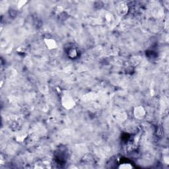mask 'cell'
I'll return each mask as SVG.
<instances>
[{
	"instance_id": "obj_4",
	"label": "cell",
	"mask_w": 169,
	"mask_h": 169,
	"mask_svg": "<svg viewBox=\"0 0 169 169\" xmlns=\"http://www.w3.org/2000/svg\"><path fill=\"white\" fill-rule=\"evenodd\" d=\"M77 50L76 48L73 46H71L68 48L67 50V54L68 56V57H70V58H75L77 56Z\"/></svg>"
},
{
	"instance_id": "obj_6",
	"label": "cell",
	"mask_w": 169,
	"mask_h": 169,
	"mask_svg": "<svg viewBox=\"0 0 169 169\" xmlns=\"http://www.w3.org/2000/svg\"><path fill=\"white\" fill-rule=\"evenodd\" d=\"M118 168L120 169H131L133 168V166L130 163H124L120 164Z\"/></svg>"
},
{
	"instance_id": "obj_2",
	"label": "cell",
	"mask_w": 169,
	"mask_h": 169,
	"mask_svg": "<svg viewBox=\"0 0 169 169\" xmlns=\"http://www.w3.org/2000/svg\"><path fill=\"white\" fill-rule=\"evenodd\" d=\"M134 116L137 119H142L145 116V111L143 107L139 106L134 109Z\"/></svg>"
},
{
	"instance_id": "obj_5",
	"label": "cell",
	"mask_w": 169,
	"mask_h": 169,
	"mask_svg": "<svg viewBox=\"0 0 169 169\" xmlns=\"http://www.w3.org/2000/svg\"><path fill=\"white\" fill-rule=\"evenodd\" d=\"M127 11H128V7H127L126 5L122 4L118 6V12L121 15H124L126 14Z\"/></svg>"
},
{
	"instance_id": "obj_3",
	"label": "cell",
	"mask_w": 169,
	"mask_h": 169,
	"mask_svg": "<svg viewBox=\"0 0 169 169\" xmlns=\"http://www.w3.org/2000/svg\"><path fill=\"white\" fill-rule=\"evenodd\" d=\"M44 42L48 48H49L50 50L55 49V48H56L58 46V44L57 43H56V40L54 39H53V38H45Z\"/></svg>"
},
{
	"instance_id": "obj_1",
	"label": "cell",
	"mask_w": 169,
	"mask_h": 169,
	"mask_svg": "<svg viewBox=\"0 0 169 169\" xmlns=\"http://www.w3.org/2000/svg\"><path fill=\"white\" fill-rule=\"evenodd\" d=\"M63 106L67 109H71L75 106V101L69 94H64L62 98Z\"/></svg>"
}]
</instances>
